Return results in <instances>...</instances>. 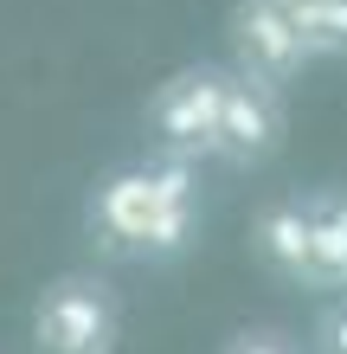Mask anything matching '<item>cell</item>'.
I'll return each instance as SVG.
<instances>
[{
	"label": "cell",
	"mask_w": 347,
	"mask_h": 354,
	"mask_svg": "<svg viewBox=\"0 0 347 354\" xmlns=\"http://www.w3.org/2000/svg\"><path fill=\"white\" fill-rule=\"evenodd\" d=\"M84 232L103 258L168 264L199 239V161L141 155L97 174L84 200Z\"/></svg>",
	"instance_id": "obj_1"
},
{
	"label": "cell",
	"mask_w": 347,
	"mask_h": 354,
	"mask_svg": "<svg viewBox=\"0 0 347 354\" xmlns=\"http://www.w3.org/2000/svg\"><path fill=\"white\" fill-rule=\"evenodd\" d=\"M39 354H116L122 342V297L97 270H65L32 303Z\"/></svg>",
	"instance_id": "obj_2"
},
{
	"label": "cell",
	"mask_w": 347,
	"mask_h": 354,
	"mask_svg": "<svg viewBox=\"0 0 347 354\" xmlns=\"http://www.w3.org/2000/svg\"><path fill=\"white\" fill-rule=\"evenodd\" d=\"M219 91H226V71L219 65H180L168 84H155L148 110H141L155 155L206 161L212 155V122H219Z\"/></svg>",
	"instance_id": "obj_3"
},
{
	"label": "cell",
	"mask_w": 347,
	"mask_h": 354,
	"mask_svg": "<svg viewBox=\"0 0 347 354\" xmlns=\"http://www.w3.org/2000/svg\"><path fill=\"white\" fill-rule=\"evenodd\" d=\"M283 136H290V110H283V91L264 84V77L226 71V91H219V122H212V155L226 168H264Z\"/></svg>",
	"instance_id": "obj_4"
},
{
	"label": "cell",
	"mask_w": 347,
	"mask_h": 354,
	"mask_svg": "<svg viewBox=\"0 0 347 354\" xmlns=\"http://www.w3.org/2000/svg\"><path fill=\"white\" fill-rule=\"evenodd\" d=\"M226 32H232V71L264 77V84H277V91H290L296 77L315 65V58L302 52V39L290 32V19H283L277 0H238Z\"/></svg>",
	"instance_id": "obj_5"
},
{
	"label": "cell",
	"mask_w": 347,
	"mask_h": 354,
	"mask_svg": "<svg viewBox=\"0 0 347 354\" xmlns=\"http://www.w3.org/2000/svg\"><path fill=\"white\" fill-rule=\"evenodd\" d=\"M302 225H309L302 290L347 297V187H309V194H302Z\"/></svg>",
	"instance_id": "obj_6"
},
{
	"label": "cell",
	"mask_w": 347,
	"mask_h": 354,
	"mask_svg": "<svg viewBox=\"0 0 347 354\" xmlns=\"http://www.w3.org/2000/svg\"><path fill=\"white\" fill-rule=\"evenodd\" d=\"M251 258L270 270L277 283L302 290V264H309V225H302V194H277L251 213Z\"/></svg>",
	"instance_id": "obj_7"
},
{
	"label": "cell",
	"mask_w": 347,
	"mask_h": 354,
	"mask_svg": "<svg viewBox=\"0 0 347 354\" xmlns=\"http://www.w3.org/2000/svg\"><path fill=\"white\" fill-rule=\"evenodd\" d=\"M309 58H347V0H277Z\"/></svg>",
	"instance_id": "obj_8"
},
{
	"label": "cell",
	"mask_w": 347,
	"mask_h": 354,
	"mask_svg": "<svg viewBox=\"0 0 347 354\" xmlns=\"http://www.w3.org/2000/svg\"><path fill=\"white\" fill-rule=\"evenodd\" d=\"M315 354H347V297H328L315 316Z\"/></svg>",
	"instance_id": "obj_9"
},
{
	"label": "cell",
	"mask_w": 347,
	"mask_h": 354,
	"mask_svg": "<svg viewBox=\"0 0 347 354\" xmlns=\"http://www.w3.org/2000/svg\"><path fill=\"white\" fill-rule=\"evenodd\" d=\"M226 354H302L296 335H283V328H244V335L226 342Z\"/></svg>",
	"instance_id": "obj_10"
}]
</instances>
